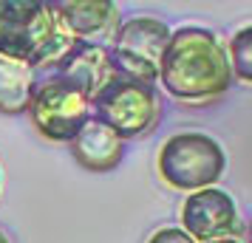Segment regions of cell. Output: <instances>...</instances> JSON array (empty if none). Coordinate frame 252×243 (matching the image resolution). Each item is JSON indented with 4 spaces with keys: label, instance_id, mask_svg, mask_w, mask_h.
Returning a JSON list of instances; mask_svg holds the SVG:
<instances>
[{
    "label": "cell",
    "instance_id": "obj_11",
    "mask_svg": "<svg viewBox=\"0 0 252 243\" xmlns=\"http://www.w3.org/2000/svg\"><path fill=\"white\" fill-rule=\"evenodd\" d=\"M34 88H37L34 68H29L17 59L0 57V113L17 116L29 110Z\"/></svg>",
    "mask_w": 252,
    "mask_h": 243
},
{
    "label": "cell",
    "instance_id": "obj_2",
    "mask_svg": "<svg viewBox=\"0 0 252 243\" xmlns=\"http://www.w3.org/2000/svg\"><path fill=\"white\" fill-rule=\"evenodd\" d=\"M77 40L63 28L51 3L0 0V57L29 68L57 65Z\"/></svg>",
    "mask_w": 252,
    "mask_h": 243
},
{
    "label": "cell",
    "instance_id": "obj_7",
    "mask_svg": "<svg viewBox=\"0 0 252 243\" xmlns=\"http://www.w3.org/2000/svg\"><path fill=\"white\" fill-rule=\"evenodd\" d=\"M182 229L195 243L238 238V207L229 192L218 187H207L190 192L182 204Z\"/></svg>",
    "mask_w": 252,
    "mask_h": 243
},
{
    "label": "cell",
    "instance_id": "obj_3",
    "mask_svg": "<svg viewBox=\"0 0 252 243\" xmlns=\"http://www.w3.org/2000/svg\"><path fill=\"white\" fill-rule=\"evenodd\" d=\"M159 175L161 181L182 192H198L216 181L227 170L224 147L207 133H176L159 150Z\"/></svg>",
    "mask_w": 252,
    "mask_h": 243
},
{
    "label": "cell",
    "instance_id": "obj_5",
    "mask_svg": "<svg viewBox=\"0 0 252 243\" xmlns=\"http://www.w3.org/2000/svg\"><path fill=\"white\" fill-rule=\"evenodd\" d=\"M170 40V28L159 17H130L111 40V65L122 80L153 85L159 80V62Z\"/></svg>",
    "mask_w": 252,
    "mask_h": 243
},
{
    "label": "cell",
    "instance_id": "obj_14",
    "mask_svg": "<svg viewBox=\"0 0 252 243\" xmlns=\"http://www.w3.org/2000/svg\"><path fill=\"white\" fill-rule=\"evenodd\" d=\"M207 243H244L241 238H224V241H207Z\"/></svg>",
    "mask_w": 252,
    "mask_h": 243
},
{
    "label": "cell",
    "instance_id": "obj_17",
    "mask_svg": "<svg viewBox=\"0 0 252 243\" xmlns=\"http://www.w3.org/2000/svg\"><path fill=\"white\" fill-rule=\"evenodd\" d=\"M0 184H3V175H0Z\"/></svg>",
    "mask_w": 252,
    "mask_h": 243
},
{
    "label": "cell",
    "instance_id": "obj_15",
    "mask_svg": "<svg viewBox=\"0 0 252 243\" xmlns=\"http://www.w3.org/2000/svg\"><path fill=\"white\" fill-rule=\"evenodd\" d=\"M247 243H252V223H250V232H247Z\"/></svg>",
    "mask_w": 252,
    "mask_h": 243
},
{
    "label": "cell",
    "instance_id": "obj_6",
    "mask_svg": "<svg viewBox=\"0 0 252 243\" xmlns=\"http://www.w3.org/2000/svg\"><path fill=\"white\" fill-rule=\"evenodd\" d=\"M29 116L34 130L48 141H71L80 133L88 119H91V102L68 88L63 80L37 82L32 102H29Z\"/></svg>",
    "mask_w": 252,
    "mask_h": 243
},
{
    "label": "cell",
    "instance_id": "obj_9",
    "mask_svg": "<svg viewBox=\"0 0 252 243\" xmlns=\"http://www.w3.org/2000/svg\"><path fill=\"white\" fill-rule=\"evenodd\" d=\"M51 6L63 28L77 43L102 46V40H114L119 28V9L111 0H65Z\"/></svg>",
    "mask_w": 252,
    "mask_h": 243
},
{
    "label": "cell",
    "instance_id": "obj_8",
    "mask_svg": "<svg viewBox=\"0 0 252 243\" xmlns=\"http://www.w3.org/2000/svg\"><path fill=\"white\" fill-rule=\"evenodd\" d=\"M54 77L63 80L68 88H74L77 93H82L91 102L116 74H114V65H111V54H108L105 46L74 43L68 48V54L57 62V74Z\"/></svg>",
    "mask_w": 252,
    "mask_h": 243
},
{
    "label": "cell",
    "instance_id": "obj_13",
    "mask_svg": "<svg viewBox=\"0 0 252 243\" xmlns=\"http://www.w3.org/2000/svg\"><path fill=\"white\" fill-rule=\"evenodd\" d=\"M148 243H195L190 235L184 229H179V226H167V229H159L153 238H150Z\"/></svg>",
    "mask_w": 252,
    "mask_h": 243
},
{
    "label": "cell",
    "instance_id": "obj_10",
    "mask_svg": "<svg viewBox=\"0 0 252 243\" xmlns=\"http://www.w3.org/2000/svg\"><path fill=\"white\" fill-rule=\"evenodd\" d=\"M68 147L74 153L77 164L85 167V170H91V173H108V170H114V167H119L122 156H125L122 139L108 125L96 122L94 116L88 119V125L68 141Z\"/></svg>",
    "mask_w": 252,
    "mask_h": 243
},
{
    "label": "cell",
    "instance_id": "obj_12",
    "mask_svg": "<svg viewBox=\"0 0 252 243\" xmlns=\"http://www.w3.org/2000/svg\"><path fill=\"white\" fill-rule=\"evenodd\" d=\"M229 68L232 77H238L241 82L252 85V26L238 28L232 40H229Z\"/></svg>",
    "mask_w": 252,
    "mask_h": 243
},
{
    "label": "cell",
    "instance_id": "obj_4",
    "mask_svg": "<svg viewBox=\"0 0 252 243\" xmlns=\"http://www.w3.org/2000/svg\"><path fill=\"white\" fill-rule=\"evenodd\" d=\"M91 116L114 130L119 139H136L156 128L161 116L159 93L153 85H142L133 80H114L91 99Z\"/></svg>",
    "mask_w": 252,
    "mask_h": 243
},
{
    "label": "cell",
    "instance_id": "obj_1",
    "mask_svg": "<svg viewBox=\"0 0 252 243\" xmlns=\"http://www.w3.org/2000/svg\"><path fill=\"white\" fill-rule=\"evenodd\" d=\"M164 91L187 105H204L224 96L232 85V68L224 46L210 28L182 26L170 31L159 62Z\"/></svg>",
    "mask_w": 252,
    "mask_h": 243
},
{
    "label": "cell",
    "instance_id": "obj_16",
    "mask_svg": "<svg viewBox=\"0 0 252 243\" xmlns=\"http://www.w3.org/2000/svg\"><path fill=\"white\" fill-rule=\"evenodd\" d=\"M0 243H9V238H6V235H3V232H0Z\"/></svg>",
    "mask_w": 252,
    "mask_h": 243
}]
</instances>
